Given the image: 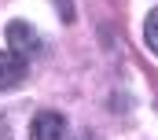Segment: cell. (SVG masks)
<instances>
[{
  "instance_id": "cell-1",
  "label": "cell",
  "mask_w": 158,
  "mask_h": 140,
  "mask_svg": "<svg viewBox=\"0 0 158 140\" xmlns=\"http://www.w3.org/2000/svg\"><path fill=\"white\" fill-rule=\"evenodd\" d=\"M26 77H30V59L22 52H15V48H4L0 52V92L19 89Z\"/></svg>"
},
{
  "instance_id": "cell-2",
  "label": "cell",
  "mask_w": 158,
  "mask_h": 140,
  "mask_svg": "<svg viewBox=\"0 0 158 140\" xmlns=\"http://www.w3.org/2000/svg\"><path fill=\"white\" fill-rule=\"evenodd\" d=\"M4 37H7V48L22 52L26 59H30V55H37L40 48H44V44H40V33L30 26V22H22V19H11V22H7V30H4Z\"/></svg>"
},
{
  "instance_id": "cell-3",
  "label": "cell",
  "mask_w": 158,
  "mask_h": 140,
  "mask_svg": "<svg viewBox=\"0 0 158 140\" xmlns=\"http://www.w3.org/2000/svg\"><path fill=\"white\" fill-rule=\"evenodd\" d=\"M66 137V118L59 111H40L30 122V140H63Z\"/></svg>"
},
{
  "instance_id": "cell-4",
  "label": "cell",
  "mask_w": 158,
  "mask_h": 140,
  "mask_svg": "<svg viewBox=\"0 0 158 140\" xmlns=\"http://www.w3.org/2000/svg\"><path fill=\"white\" fill-rule=\"evenodd\" d=\"M143 44L158 55V7L147 15V22H143Z\"/></svg>"
},
{
  "instance_id": "cell-5",
  "label": "cell",
  "mask_w": 158,
  "mask_h": 140,
  "mask_svg": "<svg viewBox=\"0 0 158 140\" xmlns=\"http://www.w3.org/2000/svg\"><path fill=\"white\" fill-rule=\"evenodd\" d=\"M55 7H59V15H63V22H74V0H52Z\"/></svg>"
},
{
  "instance_id": "cell-6",
  "label": "cell",
  "mask_w": 158,
  "mask_h": 140,
  "mask_svg": "<svg viewBox=\"0 0 158 140\" xmlns=\"http://www.w3.org/2000/svg\"><path fill=\"white\" fill-rule=\"evenodd\" d=\"M0 140H11V129H7V118L0 114Z\"/></svg>"
},
{
  "instance_id": "cell-7",
  "label": "cell",
  "mask_w": 158,
  "mask_h": 140,
  "mask_svg": "<svg viewBox=\"0 0 158 140\" xmlns=\"http://www.w3.org/2000/svg\"><path fill=\"white\" fill-rule=\"evenodd\" d=\"M77 140H96V137H88V133H85V137H77Z\"/></svg>"
}]
</instances>
